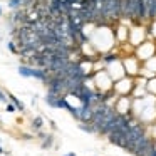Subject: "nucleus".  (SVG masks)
Segmentation results:
<instances>
[{
	"label": "nucleus",
	"instance_id": "9b49d317",
	"mask_svg": "<svg viewBox=\"0 0 156 156\" xmlns=\"http://www.w3.org/2000/svg\"><path fill=\"white\" fill-rule=\"evenodd\" d=\"M30 128L34 129V131H41V129L44 128V119H42L41 116L34 118V119H32V122H30Z\"/></svg>",
	"mask_w": 156,
	"mask_h": 156
},
{
	"label": "nucleus",
	"instance_id": "9d476101",
	"mask_svg": "<svg viewBox=\"0 0 156 156\" xmlns=\"http://www.w3.org/2000/svg\"><path fill=\"white\" fill-rule=\"evenodd\" d=\"M7 98H9V101H10L12 104H14L15 108H17V111H20V112H24V111H25V104H24V102H22L19 98H15L14 94H9Z\"/></svg>",
	"mask_w": 156,
	"mask_h": 156
},
{
	"label": "nucleus",
	"instance_id": "ddd939ff",
	"mask_svg": "<svg viewBox=\"0 0 156 156\" xmlns=\"http://www.w3.org/2000/svg\"><path fill=\"white\" fill-rule=\"evenodd\" d=\"M79 129H81V131H86V133H92V134L96 133L94 126H92L91 122H81V124H79Z\"/></svg>",
	"mask_w": 156,
	"mask_h": 156
},
{
	"label": "nucleus",
	"instance_id": "2eb2a0df",
	"mask_svg": "<svg viewBox=\"0 0 156 156\" xmlns=\"http://www.w3.org/2000/svg\"><path fill=\"white\" fill-rule=\"evenodd\" d=\"M7 47H9V51H10L12 52V54H19V47H17V45H15V42H9V44H7Z\"/></svg>",
	"mask_w": 156,
	"mask_h": 156
},
{
	"label": "nucleus",
	"instance_id": "dca6fc26",
	"mask_svg": "<svg viewBox=\"0 0 156 156\" xmlns=\"http://www.w3.org/2000/svg\"><path fill=\"white\" fill-rule=\"evenodd\" d=\"M5 111H7V112H10V114H12V112H17V108H15V106L12 104L10 101H9L7 104H5Z\"/></svg>",
	"mask_w": 156,
	"mask_h": 156
},
{
	"label": "nucleus",
	"instance_id": "4468645a",
	"mask_svg": "<svg viewBox=\"0 0 156 156\" xmlns=\"http://www.w3.org/2000/svg\"><path fill=\"white\" fill-rule=\"evenodd\" d=\"M118 54H106L104 55V62H108V64H109V62H116V61H118Z\"/></svg>",
	"mask_w": 156,
	"mask_h": 156
},
{
	"label": "nucleus",
	"instance_id": "6e6552de",
	"mask_svg": "<svg viewBox=\"0 0 156 156\" xmlns=\"http://www.w3.org/2000/svg\"><path fill=\"white\" fill-rule=\"evenodd\" d=\"M124 66H126V71H129V69H133V71H131V76L138 74V72L141 71V69H139V64H138V61H136L134 57L124 59Z\"/></svg>",
	"mask_w": 156,
	"mask_h": 156
},
{
	"label": "nucleus",
	"instance_id": "f3484780",
	"mask_svg": "<svg viewBox=\"0 0 156 156\" xmlns=\"http://www.w3.org/2000/svg\"><path fill=\"white\" fill-rule=\"evenodd\" d=\"M0 102H4V104H7L9 102V98H7V94H5L2 89H0Z\"/></svg>",
	"mask_w": 156,
	"mask_h": 156
},
{
	"label": "nucleus",
	"instance_id": "a211bd4d",
	"mask_svg": "<svg viewBox=\"0 0 156 156\" xmlns=\"http://www.w3.org/2000/svg\"><path fill=\"white\" fill-rule=\"evenodd\" d=\"M149 156H156V148H154V149H153V151H151V153H149Z\"/></svg>",
	"mask_w": 156,
	"mask_h": 156
},
{
	"label": "nucleus",
	"instance_id": "20e7f679",
	"mask_svg": "<svg viewBox=\"0 0 156 156\" xmlns=\"http://www.w3.org/2000/svg\"><path fill=\"white\" fill-rule=\"evenodd\" d=\"M108 136H109V143H111V144H116V146H119V148H122V149L128 148V143H126V134H124V133L118 131V129H112Z\"/></svg>",
	"mask_w": 156,
	"mask_h": 156
},
{
	"label": "nucleus",
	"instance_id": "6ab92c4d",
	"mask_svg": "<svg viewBox=\"0 0 156 156\" xmlns=\"http://www.w3.org/2000/svg\"><path fill=\"white\" fill-rule=\"evenodd\" d=\"M5 153H7V151H4V148L0 146V154H5Z\"/></svg>",
	"mask_w": 156,
	"mask_h": 156
},
{
	"label": "nucleus",
	"instance_id": "39448f33",
	"mask_svg": "<svg viewBox=\"0 0 156 156\" xmlns=\"http://www.w3.org/2000/svg\"><path fill=\"white\" fill-rule=\"evenodd\" d=\"M138 47H139V51H143V54H139V59H141V61H146V59L153 57V55L156 54V47L151 42H144L143 45L139 44Z\"/></svg>",
	"mask_w": 156,
	"mask_h": 156
},
{
	"label": "nucleus",
	"instance_id": "423d86ee",
	"mask_svg": "<svg viewBox=\"0 0 156 156\" xmlns=\"http://www.w3.org/2000/svg\"><path fill=\"white\" fill-rule=\"evenodd\" d=\"M92 119V106L81 104L79 106V122H91Z\"/></svg>",
	"mask_w": 156,
	"mask_h": 156
},
{
	"label": "nucleus",
	"instance_id": "1a4fd4ad",
	"mask_svg": "<svg viewBox=\"0 0 156 156\" xmlns=\"http://www.w3.org/2000/svg\"><path fill=\"white\" fill-rule=\"evenodd\" d=\"M59 98H61L59 94H52V92H47V96H45V102H47L51 108L59 109Z\"/></svg>",
	"mask_w": 156,
	"mask_h": 156
},
{
	"label": "nucleus",
	"instance_id": "0eeeda50",
	"mask_svg": "<svg viewBox=\"0 0 156 156\" xmlns=\"http://www.w3.org/2000/svg\"><path fill=\"white\" fill-rule=\"evenodd\" d=\"M146 4V19L156 20V0H144Z\"/></svg>",
	"mask_w": 156,
	"mask_h": 156
},
{
	"label": "nucleus",
	"instance_id": "f03ea898",
	"mask_svg": "<svg viewBox=\"0 0 156 156\" xmlns=\"http://www.w3.org/2000/svg\"><path fill=\"white\" fill-rule=\"evenodd\" d=\"M154 148H156L154 139H153L151 136L144 134L138 143H136V146H134V149H133V153H134L136 156H149V153H151Z\"/></svg>",
	"mask_w": 156,
	"mask_h": 156
},
{
	"label": "nucleus",
	"instance_id": "412c9836",
	"mask_svg": "<svg viewBox=\"0 0 156 156\" xmlns=\"http://www.w3.org/2000/svg\"><path fill=\"white\" fill-rule=\"evenodd\" d=\"M0 17H2V7H0Z\"/></svg>",
	"mask_w": 156,
	"mask_h": 156
},
{
	"label": "nucleus",
	"instance_id": "aec40b11",
	"mask_svg": "<svg viewBox=\"0 0 156 156\" xmlns=\"http://www.w3.org/2000/svg\"><path fill=\"white\" fill-rule=\"evenodd\" d=\"M64 156H77L76 153H67V154H64Z\"/></svg>",
	"mask_w": 156,
	"mask_h": 156
},
{
	"label": "nucleus",
	"instance_id": "f8f14e48",
	"mask_svg": "<svg viewBox=\"0 0 156 156\" xmlns=\"http://www.w3.org/2000/svg\"><path fill=\"white\" fill-rule=\"evenodd\" d=\"M7 5H9L10 10H19V9L24 7V2H22V0H9Z\"/></svg>",
	"mask_w": 156,
	"mask_h": 156
},
{
	"label": "nucleus",
	"instance_id": "7ed1b4c3",
	"mask_svg": "<svg viewBox=\"0 0 156 156\" xmlns=\"http://www.w3.org/2000/svg\"><path fill=\"white\" fill-rule=\"evenodd\" d=\"M133 4V12H134V19L136 22H143L146 19V4L144 0H131Z\"/></svg>",
	"mask_w": 156,
	"mask_h": 156
},
{
	"label": "nucleus",
	"instance_id": "f257e3e1",
	"mask_svg": "<svg viewBox=\"0 0 156 156\" xmlns=\"http://www.w3.org/2000/svg\"><path fill=\"white\" fill-rule=\"evenodd\" d=\"M144 128H143L141 124H136V122H131V126H129L128 133H126V143H128V151H133L136 146V143L139 141V139L144 136Z\"/></svg>",
	"mask_w": 156,
	"mask_h": 156
}]
</instances>
